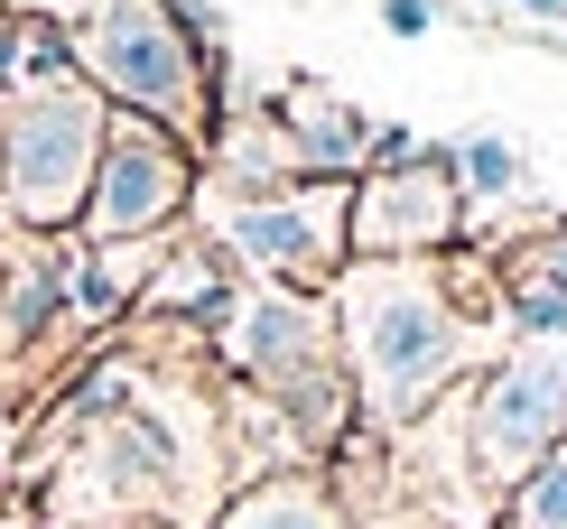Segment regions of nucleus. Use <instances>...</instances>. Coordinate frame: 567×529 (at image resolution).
I'll use <instances>...</instances> for the list:
<instances>
[{
    "label": "nucleus",
    "instance_id": "nucleus-1",
    "mask_svg": "<svg viewBox=\"0 0 567 529\" xmlns=\"http://www.w3.org/2000/svg\"><path fill=\"white\" fill-rule=\"evenodd\" d=\"M326 307L353 381V427L372 437L429 427L475 372V317L446 288V260H344Z\"/></svg>",
    "mask_w": 567,
    "mask_h": 529
},
{
    "label": "nucleus",
    "instance_id": "nucleus-2",
    "mask_svg": "<svg viewBox=\"0 0 567 529\" xmlns=\"http://www.w3.org/2000/svg\"><path fill=\"white\" fill-rule=\"evenodd\" d=\"M224 363L243 372L251 400H270L289 418L298 446L336 455L353 437V381H344V353H336V307L307 298V288H270V279H243L233 288V317L215 325Z\"/></svg>",
    "mask_w": 567,
    "mask_h": 529
},
{
    "label": "nucleus",
    "instance_id": "nucleus-3",
    "mask_svg": "<svg viewBox=\"0 0 567 529\" xmlns=\"http://www.w3.org/2000/svg\"><path fill=\"white\" fill-rule=\"evenodd\" d=\"M65 38H75V75L112 112H140L205 158L215 112H224V65L196 56V38L168 19V0H93Z\"/></svg>",
    "mask_w": 567,
    "mask_h": 529
},
{
    "label": "nucleus",
    "instance_id": "nucleus-4",
    "mask_svg": "<svg viewBox=\"0 0 567 529\" xmlns=\"http://www.w3.org/2000/svg\"><path fill=\"white\" fill-rule=\"evenodd\" d=\"M103 131H112V103L84 75L10 93V103H0V205L29 232H75L84 196H93Z\"/></svg>",
    "mask_w": 567,
    "mask_h": 529
},
{
    "label": "nucleus",
    "instance_id": "nucleus-5",
    "mask_svg": "<svg viewBox=\"0 0 567 529\" xmlns=\"http://www.w3.org/2000/svg\"><path fill=\"white\" fill-rule=\"evenodd\" d=\"M196 205H205V242H215L243 279L326 298L336 270L353 260V242H344L353 186L344 177H298V186H279V196H205L196 186Z\"/></svg>",
    "mask_w": 567,
    "mask_h": 529
},
{
    "label": "nucleus",
    "instance_id": "nucleus-6",
    "mask_svg": "<svg viewBox=\"0 0 567 529\" xmlns=\"http://www.w3.org/2000/svg\"><path fill=\"white\" fill-rule=\"evenodd\" d=\"M549 446H567V344H512L465 391V455L493 492H512Z\"/></svg>",
    "mask_w": 567,
    "mask_h": 529
},
{
    "label": "nucleus",
    "instance_id": "nucleus-7",
    "mask_svg": "<svg viewBox=\"0 0 567 529\" xmlns=\"http://www.w3.org/2000/svg\"><path fill=\"white\" fill-rule=\"evenodd\" d=\"M196 186H205V158L186 149L177 131L140 122V112H112L75 232H84V242H158L177 214H196Z\"/></svg>",
    "mask_w": 567,
    "mask_h": 529
},
{
    "label": "nucleus",
    "instance_id": "nucleus-8",
    "mask_svg": "<svg viewBox=\"0 0 567 529\" xmlns=\"http://www.w3.org/2000/svg\"><path fill=\"white\" fill-rule=\"evenodd\" d=\"M465 232H475V205L446 167V139H429V158L410 167H363L353 177V214H344L353 260H446Z\"/></svg>",
    "mask_w": 567,
    "mask_h": 529
},
{
    "label": "nucleus",
    "instance_id": "nucleus-9",
    "mask_svg": "<svg viewBox=\"0 0 567 529\" xmlns=\"http://www.w3.org/2000/svg\"><path fill=\"white\" fill-rule=\"evenodd\" d=\"M493 325L512 344H567V224H530L493 251Z\"/></svg>",
    "mask_w": 567,
    "mask_h": 529
},
{
    "label": "nucleus",
    "instance_id": "nucleus-10",
    "mask_svg": "<svg viewBox=\"0 0 567 529\" xmlns=\"http://www.w3.org/2000/svg\"><path fill=\"white\" fill-rule=\"evenodd\" d=\"M270 122L289 131V149H298L307 177H344L353 186L372 167V112L344 103L336 84H279L270 93Z\"/></svg>",
    "mask_w": 567,
    "mask_h": 529
},
{
    "label": "nucleus",
    "instance_id": "nucleus-11",
    "mask_svg": "<svg viewBox=\"0 0 567 529\" xmlns=\"http://www.w3.org/2000/svg\"><path fill=\"white\" fill-rule=\"evenodd\" d=\"M215 529H353V511L336 501V484L317 465H279V474H251L215 511Z\"/></svg>",
    "mask_w": 567,
    "mask_h": 529
},
{
    "label": "nucleus",
    "instance_id": "nucleus-12",
    "mask_svg": "<svg viewBox=\"0 0 567 529\" xmlns=\"http://www.w3.org/2000/svg\"><path fill=\"white\" fill-rule=\"evenodd\" d=\"M446 167H456L465 205H512V196L530 186L522 139H503V131H456V139H446Z\"/></svg>",
    "mask_w": 567,
    "mask_h": 529
},
{
    "label": "nucleus",
    "instance_id": "nucleus-13",
    "mask_svg": "<svg viewBox=\"0 0 567 529\" xmlns=\"http://www.w3.org/2000/svg\"><path fill=\"white\" fill-rule=\"evenodd\" d=\"M503 511H512V529H567V446L539 455L522 484L503 492Z\"/></svg>",
    "mask_w": 567,
    "mask_h": 529
},
{
    "label": "nucleus",
    "instance_id": "nucleus-14",
    "mask_svg": "<svg viewBox=\"0 0 567 529\" xmlns=\"http://www.w3.org/2000/svg\"><path fill=\"white\" fill-rule=\"evenodd\" d=\"M168 19L196 38V56H215V65H224V10H215V0H168Z\"/></svg>",
    "mask_w": 567,
    "mask_h": 529
},
{
    "label": "nucleus",
    "instance_id": "nucleus-15",
    "mask_svg": "<svg viewBox=\"0 0 567 529\" xmlns=\"http://www.w3.org/2000/svg\"><path fill=\"white\" fill-rule=\"evenodd\" d=\"M410 158H429V139L410 122H372V167H410Z\"/></svg>",
    "mask_w": 567,
    "mask_h": 529
},
{
    "label": "nucleus",
    "instance_id": "nucleus-16",
    "mask_svg": "<svg viewBox=\"0 0 567 529\" xmlns=\"http://www.w3.org/2000/svg\"><path fill=\"white\" fill-rule=\"evenodd\" d=\"M382 29L391 38H429L437 29V0H382Z\"/></svg>",
    "mask_w": 567,
    "mask_h": 529
},
{
    "label": "nucleus",
    "instance_id": "nucleus-17",
    "mask_svg": "<svg viewBox=\"0 0 567 529\" xmlns=\"http://www.w3.org/2000/svg\"><path fill=\"white\" fill-rule=\"evenodd\" d=\"M522 19H539V29H567V0H512Z\"/></svg>",
    "mask_w": 567,
    "mask_h": 529
}]
</instances>
